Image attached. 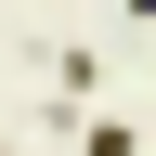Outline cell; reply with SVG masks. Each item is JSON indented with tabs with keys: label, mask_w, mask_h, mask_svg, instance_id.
<instances>
[{
	"label": "cell",
	"mask_w": 156,
	"mask_h": 156,
	"mask_svg": "<svg viewBox=\"0 0 156 156\" xmlns=\"http://www.w3.org/2000/svg\"><path fill=\"white\" fill-rule=\"evenodd\" d=\"M91 91H104V65H91V52L65 39V52H52V104H91Z\"/></svg>",
	"instance_id": "cell-1"
},
{
	"label": "cell",
	"mask_w": 156,
	"mask_h": 156,
	"mask_svg": "<svg viewBox=\"0 0 156 156\" xmlns=\"http://www.w3.org/2000/svg\"><path fill=\"white\" fill-rule=\"evenodd\" d=\"M0 156H13V143H0Z\"/></svg>",
	"instance_id": "cell-2"
}]
</instances>
